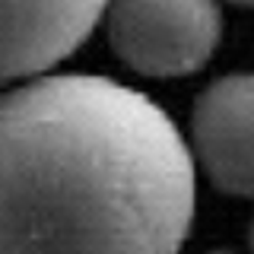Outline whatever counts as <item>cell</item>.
Segmentation results:
<instances>
[{
    "label": "cell",
    "instance_id": "1",
    "mask_svg": "<svg viewBox=\"0 0 254 254\" xmlns=\"http://www.w3.org/2000/svg\"><path fill=\"white\" fill-rule=\"evenodd\" d=\"M194 159L149 95L58 73L0 95V254H178Z\"/></svg>",
    "mask_w": 254,
    "mask_h": 254
},
{
    "label": "cell",
    "instance_id": "2",
    "mask_svg": "<svg viewBox=\"0 0 254 254\" xmlns=\"http://www.w3.org/2000/svg\"><path fill=\"white\" fill-rule=\"evenodd\" d=\"M108 38L143 76H188L210 61L222 16L216 0H108Z\"/></svg>",
    "mask_w": 254,
    "mask_h": 254
},
{
    "label": "cell",
    "instance_id": "3",
    "mask_svg": "<svg viewBox=\"0 0 254 254\" xmlns=\"http://www.w3.org/2000/svg\"><path fill=\"white\" fill-rule=\"evenodd\" d=\"M108 0H0V86L38 76L73 54Z\"/></svg>",
    "mask_w": 254,
    "mask_h": 254
},
{
    "label": "cell",
    "instance_id": "4",
    "mask_svg": "<svg viewBox=\"0 0 254 254\" xmlns=\"http://www.w3.org/2000/svg\"><path fill=\"white\" fill-rule=\"evenodd\" d=\"M251 108H254L251 76L229 73L206 86V92L194 105V118H190L197 159L203 162L213 185L235 197H248L254 185Z\"/></svg>",
    "mask_w": 254,
    "mask_h": 254
},
{
    "label": "cell",
    "instance_id": "5",
    "mask_svg": "<svg viewBox=\"0 0 254 254\" xmlns=\"http://www.w3.org/2000/svg\"><path fill=\"white\" fill-rule=\"evenodd\" d=\"M229 3H235V6H248L251 0H229Z\"/></svg>",
    "mask_w": 254,
    "mask_h": 254
},
{
    "label": "cell",
    "instance_id": "6",
    "mask_svg": "<svg viewBox=\"0 0 254 254\" xmlns=\"http://www.w3.org/2000/svg\"><path fill=\"white\" fill-rule=\"evenodd\" d=\"M213 254H229V251H213Z\"/></svg>",
    "mask_w": 254,
    "mask_h": 254
}]
</instances>
